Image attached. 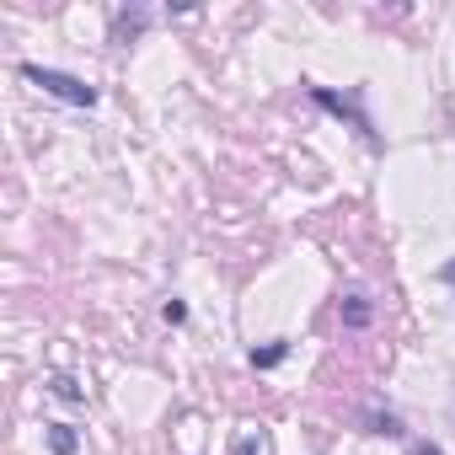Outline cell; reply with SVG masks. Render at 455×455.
<instances>
[{
  "label": "cell",
  "instance_id": "277c9868",
  "mask_svg": "<svg viewBox=\"0 0 455 455\" xmlns=\"http://www.w3.org/2000/svg\"><path fill=\"white\" fill-rule=\"evenodd\" d=\"M439 279H444V284H450V290H455V258H450V263H444V268H439Z\"/></svg>",
  "mask_w": 455,
  "mask_h": 455
},
{
  "label": "cell",
  "instance_id": "5b68a950",
  "mask_svg": "<svg viewBox=\"0 0 455 455\" xmlns=\"http://www.w3.org/2000/svg\"><path fill=\"white\" fill-rule=\"evenodd\" d=\"M418 455H444V450L439 444H418Z\"/></svg>",
  "mask_w": 455,
  "mask_h": 455
},
{
  "label": "cell",
  "instance_id": "3957f363",
  "mask_svg": "<svg viewBox=\"0 0 455 455\" xmlns=\"http://www.w3.org/2000/svg\"><path fill=\"white\" fill-rule=\"evenodd\" d=\"M343 316H348V327H364V322H370V306H364V300H359V295H354V300H348V311H343Z\"/></svg>",
  "mask_w": 455,
  "mask_h": 455
},
{
  "label": "cell",
  "instance_id": "6da1fadb",
  "mask_svg": "<svg viewBox=\"0 0 455 455\" xmlns=\"http://www.w3.org/2000/svg\"><path fill=\"white\" fill-rule=\"evenodd\" d=\"M22 76H28L33 86H44L49 97H60V102H70V108H92V102H97V92H92L86 81H76V76H65V70H44V65H22Z\"/></svg>",
  "mask_w": 455,
  "mask_h": 455
},
{
  "label": "cell",
  "instance_id": "7a4b0ae2",
  "mask_svg": "<svg viewBox=\"0 0 455 455\" xmlns=\"http://www.w3.org/2000/svg\"><path fill=\"white\" fill-rule=\"evenodd\" d=\"M49 444H54V450H60V455H70V450H76V444H81V439H76V434H70V428H65V423H54V428H49Z\"/></svg>",
  "mask_w": 455,
  "mask_h": 455
}]
</instances>
